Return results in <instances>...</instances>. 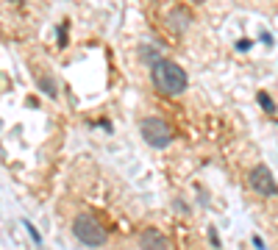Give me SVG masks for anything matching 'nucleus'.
<instances>
[{
  "label": "nucleus",
  "mask_w": 278,
  "mask_h": 250,
  "mask_svg": "<svg viewBox=\"0 0 278 250\" xmlns=\"http://www.w3.org/2000/svg\"><path fill=\"white\" fill-rule=\"evenodd\" d=\"M139 247L142 250H170V242L159 228H145L139 234Z\"/></svg>",
  "instance_id": "5"
},
{
  "label": "nucleus",
  "mask_w": 278,
  "mask_h": 250,
  "mask_svg": "<svg viewBox=\"0 0 278 250\" xmlns=\"http://www.w3.org/2000/svg\"><path fill=\"white\" fill-rule=\"evenodd\" d=\"M150 75H153V83H156V89L162 95H181L189 86V78H187L184 70H181V64L170 61V58H159L150 67Z\"/></svg>",
  "instance_id": "1"
},
{
  "label": "nucleus",
  "mask_w": 278,
  "mask_h": 250,
  "mask_svg": "<svg viewBox=\"0 0 278 250\" xmlns=\"http://www.w3.org/2000/svg\"><path fill=\"white\" fill-rule=\"evenodd\" d=\"M25 228H28V234H31V236H34V242H37V245H42V236H39V231H37V228H34V225H31V223H25Z\"/></svg>",
  "instance_id": "9"
},
{
  "label": "nucleus",
  "mask_w": 278,
  "mask_h": 250,
  "mask_svg": "<svg viewBox=\"0 0 278 250\" xmlns=\"http://www.w3.org/2000/svg\"><path fill=\"white\" fill-rule=\"evenodd\" d=\"M39 89H42L47 98H56V95H58V86L53 83V78H47V75H42V78H39Z\"/></svg>",
  "instance_id": "7"
},
{
  "label": "nucleus",
  "mask_w": 278,
  "mask_h": 250,
  "mask_svg": "<svg viewBox=\"0 0 278 250\" xmlns=\"http://www.w3.org/2000/svg\"><path fill=\"white\" fill-rule=\"evenodd\" d=\"M259 103L264 106V111H267V114H275V103H273V98H270L267 92H259Z\"/></svg>",
  "instance_id": "8"
},
{
  "label": "nucleus",
  "mask_w": 278,
  "mask_h": 250,
  "mask_svg": "<svg viewBox=\"0 0 278 250\" xmlns=\"http://www.w3.org/2000/svg\"><path fill=\"white\" fill-rule=\"evenodd\" d=\"M73 234L78 236V242H84L86 247H100L106 245V228L89 214H78L73 220Z\"/></svg>",
  "instance_id": "2"
},
{
  "label": "nucleus",
  "mask_w": 278,
  "mask_h": 250,
  "mask_svg": "<svg viewBox=\"0 0 278 250\" xmlns=\"http://www.w3.org/2000/svg\"><path fill=\"white\" fill-rule=\"evenodd\" d=\"M251 47V39H239V50H248Z\"/></svg>",
  "instance_id": "11"
},
{
  "label": "nucleus",
  "mask_w": 278,
  "mask_h": 250,
  "mask_svg": "<svg viewBox=\"0 0 278 250\" xmlns=\"http://www.w3.org/2000/svg\"><path fill=\"white\" fill-rule=\"evenodd\" d=\"M58 45H67V25H61V28H58Z\"/></svg>",
  "instance_id": "10"
},
{
  "label": "nucleus",
  "mask_w": 278,
  "mask_h": 250,
  "mask_svg": "<svg viewBox=\"0 0 278 250\" xmlns=\"http://www.w3.org/2000/svg\"><path fill=\"white\" fill-rule=\"evenodd\" d=\"M139 131H142V139L150 147H156V150H162V147H167L170 142H173L170 125L164 122L162 117H145V120L139 122Z\"/></svg>",
  "instance_id": "3"
},
{
  "label": "nucleus",
  "mask_w": 278,
  "mask_h": 250,
  "mask_svg": "<svg viewBox=\"0 0 278 250\" xmlns=\"http://www.w3.org/2000/svg\"><path fill=\"white\" fill-rule=\"evenodd\" d=\"M251 186L256 189L262 198H275V195H278V183H275L273 172H270L264 164L251 170Z\"/></svg>",
  "instance_id": "4"
},
{
  "label": "nucleus",
  "mask_w": 278,
  "mask_h": 250,
  "mask_svg": "<svg viewBox=\"0 0 278 250\" xmlns=\"http://www.w3.org/2000/svg\"><path fill=\"white\" fill-rule=\"evenodd\" d=\"M189 20H192V17L187 14V9H173L170 11V20H167V25L173 28V31H187L189 28Z\"/></svg>",
  "instance_id": "6"
}]
</instances>
